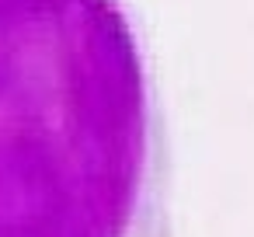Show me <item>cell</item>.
Returning a JSON list of instances; mask_svg holds the SVG:
<instances>
[{
  "label": "cell",
  "instance_id": "6da1fadb",
  "mask_svg": "<svg viewBox=\"0 0 254 237\" xmlns=\"http://www.w3.org/2000/svg\"><path fill=\"white\" fill-rule=\"evenodd\" d=\"M0 237H174L164 101L126 0H0Z\"/></svg>",
  "mask_w": 254,
  "mask_h": 237
}]
</instances>
